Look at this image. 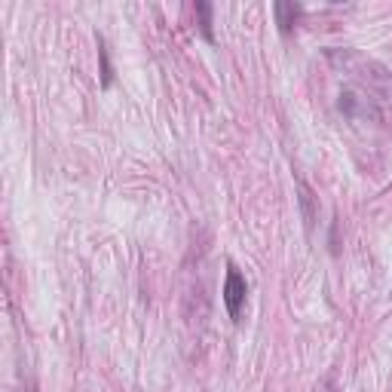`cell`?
<instances>
[{
	"label": "cell",
	"instance_id": "obj_3",
	"mask_svg": "<svg viewBox=\"0 0 392 392\" xmlns=\"http://www.w3.org/2000/svg\"><path fill=\"white\" fill-rule=\"evenodd\" d=\"M304 9L297 4H276V25H279L282 34H288V31L294 28V22L301 19Z\"/></svg>",
	"mask_w": 392,
	"mask_h": 392
},
{
	"label": "cell",
	"instance_id": "obj_5",
	"mask_svg": "<svg viewBox=\"0 0 392 392\" xmlns=\"http://www.w3.org/2000/svg\"><path fill=\"white\" fill-rule=\"evenodd\" d=\"M98 58H101V86H110L113 80V71H110V58H108V46H105V37H98Z\"/></svg>",
	"mask_w": 392,
	"mask_h": 392
},
{
	"label": "cell",
	"instance_id": "obj_2",
	"mask_svg": "<svg viewBox=\"0 0 392 392\" xmlns=\"http://www.w3.org/2000/svg\"><path fill=\"white\" fill-rule=\"evenodd\" d=\"M297 193H301V212H304V224H306V230H313V224H316V196L313 190H309V184L297 178Z\"/></svg>",
	"mask_w": 392,
	"mask_h": 392
},
{
	"label": "cell",
	"instance_id": "obj_1",
	"mask_svg": "<svg viewBox=\"0 0 392 392\" xmlns=\"http://www.w3.org/2000/svg\"><path fill=\"white\" fill-rule=\"evenodd\" d=\"M245 294H249V285H245L242 273L230 264L227 267V282H224V306H227V313H230V319H239Z\"/></svg>",
	"mask_w": 392,
	"mask_h": 392
},
{
	"label": "cell",
	"instance_id": "obj_6",
	"mask_svg": "<svg viewBox=\"0 0 392 392\" xmlns=\"http://www.w3.org/2000/svg\"><path fill=\"white\" fill-rule=\"evenodd\" d=\"M313 392H337V383H334L331 377H325V380H319Z\"/></svg>",
	"mask_w": 392,
	"mask_h": 392
},
{
	"label": "cell",
	"instance_id": "obj_4",
	"mask_svg": "<svg viewBox=\"0 0 392 392\" xmlns=\"http://www.w3.org/2000/svg\"><path fill=\"white\" fill-rule=\"evenodd\" d=\"M196 16H200V31H202V37L209 40H215V34H212V4H196Z\"/></svg>",
	"mask_w": 392,
	"mask_h": 392
}]
</instances>
